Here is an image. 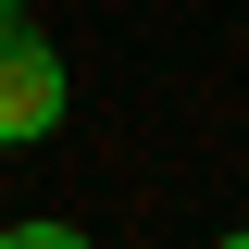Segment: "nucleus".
I'll return each instance as SVG.
<instances>
[{
	"label": "nucleus",
	"mask_w": 249,
	"mask_h": 249,
	"mask_svg": "<svg viewBox=\"0 0 249 249\" xmlns=\"http://www.w3.org/2000/svg\"><path fill=\"white\" fill-rule=\"evenodd\" d=\"M224 249H249V237H224Z\"/></svg>",
	"instance_id": "3"
},
{
	"label": "nucleus",
	"mask_w": 249,
	"mask_h": 249,
	"mask_svg": "<svg viewBox=\"0 0 249 249\" xmlns=\"http://www.w3.org/2000/svg\"><path fill=\"white\" fill-rule=\"evenodd\" d=\"M50 124H62V62L0 13V150L13 137H50Z\"/></svg>",
	"instance_id": "1"
},
{
	"label": "nucleus",
	"mask_w": 249,
	"mask_h": 249,
	"mask_svg": "<svg viewBox=\"0 0 249 249\" xmlns=\"http://www.w3.org/2000/svg\"><path fill=\"white\" fill-rule=\"evenodd\" d=\"M0 13H13V0H0Z\"/></svg>",
	"instance_id": "4"
},
{
	"label": "nucleus",
	"mask_w": 249,
	"mask_h": 249,
	"mask_svg": "<svg viewBox=\"0 0 249 249\" xmlns=\"http://www.w3.org/2000/svg\"><path fill=\"white\" fill-rule=\"evenodd\" d=\"M0 249H88V237H75V224H13Z\"/></svg>",
	"instance_id": "2"
}]
</instances>
